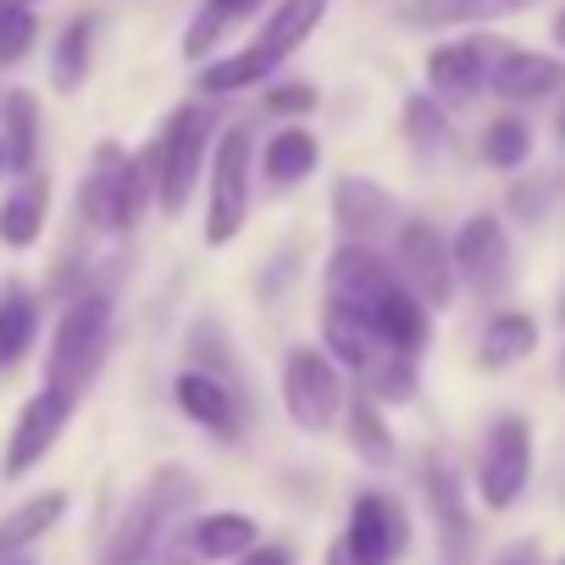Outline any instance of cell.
Listing matches in <instances>:
<instances>
[{
    "mask_svg": "<svg viewBox=\"0 0 565 565\" xmlns=\"http://www.w3.org/2000/svg\"><path fill=\"white\" fill-rule=\"evenodd\" d=\"M477 156H482L493 172H521V167L532 161V122H526L521 111H499L493 122H482Z\"/></svg>",
    "mask_w": 565,
    "mask_h": 565,
    "instance_id": "cell-32",
    "label": "cell"
},
{
    "mask_svg": "<svg viewBox=\"0 0 565 565\" xmlns=\"http://www.w3.org/2000/svg\"><path fill=\"white\" fill-rule=\"evenodd\" d=\"M554 322L565 328V289H559V306H554Z\"/></svg>",
    "mask_w": 565,
    "mask_h": 565,
    "instance_id": "cell-43",
    "label": "cell"
},
{
    "mask_svg": "<svg viewBox=\"0 0 565 565\" xmlns=\"http://www.w3.org/2000/svg\"><path fill=\"white\" fill-rule=\"evenodd\" d=\"M317 100H322V89H317V84H306V78L266 84V89H260V111H271V117H311V111H317Z\"/></svg>",
    "mask_w": 565,
    "mask_h": 565,
    "instance_id": "cell-37",
    "label": "cell"
},
{
    "mask_svg": "<svg viewBox=\"0 0 565 565\" xmlns=\"http://www.w3.org/2000/svg\"><path fill=\"white\" fill-rule=\"evenodd\" d=\"M394 271H399V282L405 289L438 317V311H449L455 306V295H460V271H455V249H449V238L433 227V222H422V216H405V227L394 233Z\"/></svg>",
    "mask_w": 565,
    "mask_h": 565,
    "instance_id": "cell-12",
    "label": "cell"
},
{
    "mask_svg": "<svg viewBox=\"0 0 565 565\" xmlns=\"http://www.w3.org/2000/svg\"><path fill=\"white\" fill-rule=\"evenodd\" d=\"M7 167H12V161H7V145H0V172H7Z\"/></svg>",
    "mask_w": 565,
    "mask_h": 565,
    "instance_id": "cell-44",
    "label": "cell"
},
{
    "mask_svg": "<svg viewBox=\"0 0 565 565\" xmlns=\"http://www.w3.org/2000/svg\"><path fill=\"white\" fill-rule=\"evenodd\" d=\"M172 405L211 438V444H222V449H233L238 438H244V416H249V405H244V388L238 383H222V377H211V372H178L172 377Z\"/></svg>",
    "mask_w": 565,
    "mask_h": 565,
    "instance_id": "cell-18",
    "label": "cell"
},
{
    "mask_svg": "<svg viewBox=\"0 0 565 565\" xmlns=\"http://www.w3.org/2000/svg\"><path fill=\"white\" fill-rule=\"evenodd\" d=\"M537 350V322L526 311H493L482 339H477V366L482 372H510L521 361H532Z\"/></svg>",
    "mask_w": 565,
    "mask_h": 565,
    "instance_id": "cell-24",
    "label": "cell"
},
{
    "mask_svg": "<svg viewBox=\"0 0 565 565\" xmlns=\"http://www.w3.org/2000/svg\"><path fill=\"white\" fill-rule=\"evenodd\" d=\"M0 145H7V161L18 178L40 167V100L29 89L0 95Z\"/></svg>",
    "mask_w": 565,
    "mask_h": 565,
    "instance_id": "cell-28",
    "label": "cell"
},
{
    "mask_svg": "<svg viewBox=\"0 0 565 565\" xmlns=\"http://www.w3.org/2000/svg\"><path fill=\"white\" fill-rule=\"evenodd\" d=\"M405 145L416 156V167H438L449 150H455V128H449V106H438L427 89L405 100Z\"/></svg>",
    "mask_w": 565,
    "mask_h": 565,
    "instance_id": "cell-29",
    "label": "cell"
},
{
    "mask_svg": "<svg viewBox=\"0 0 565 565\" xmlns=\"http://www.w3.org/2000/svg\"><path fill=\"white\" fill-rule=\"evenodd\" d=\"M12 7H29V12H34V7H40V0H12Z\"/></svg>",
    "mask_w": 565,
    "mask_h": 565,
    "instance_id": "cell-45",
    "label": "cell"
},
{
    "mask_svg": "<svg viewBox=\"0 0 565 565\" xmlns=\"http://www.w3.org/2000/svg\"><path fill=\"white\" fill-rule=\"evenodd\" d=\"M317 167H322V139L306 122L277 128L260 145V178H266V189H300Z\"/></svg>",
    "mask_w": 565,
    "mask_h": 565,
    "instance_id": "cell-22",
    "label": "cell"
},
{
    "mask_svg": "<svg viewBox=\"0 0 565 565\" xmlns=\"http://www.w3.org/2000/svg\"><path fill=\"white\" fill-rule=\"evenodd\" d=\"M40 40V18L29 7H12V0H0V67H18Z\"/></svg>",
    "mask_w": 565,
    "mask_h": 565,
    "instance_id": "cell-36",
    "label": "cell"
},
{
    "mask_svg": "<svg viewBox=\"0 0 565 565\" xmlns=\"http://www.w3.org/2000/svg\"><path fill=\"white\" fill-rule=\"evenodd\" d=\"M266 537L255 526V515L244 510H200L189 521L172 526V537L161 543V559L156 565H238L244 554H255Z\"/></svg>",
    "mask_w": 565,
    "mask_h": 565,
    "instance_id": "cell-13",
    "label": "cell"
},
{
    "mask_svg": "<svg viewBox=\"0 0 565 565\" xmlns=\"http://www.w3.org/2000/svg\"><path fill=\"white\" fill-rule=\"evenodd\" d=\"M328 211H333L339 244H372V249H383V238L405 227L399 222V200L377 178H366V172H344L333 183V194H328Z\"/></svg>",
    "mask_w": 565,
    "mask_h": 565,
    "instance_id": "cell-16",
    "label": "cell"
},
{
    "mask_svg": "<svg viewBox=\"0 0 565 565\" xmlns=\"http://www.w3.org/2000/svg\"><path fill=\"white\" fill-rule=\"evenodd\" d=\"M344 444H350L372 471H388V466L399 460V438H394L383 405L366 399V394H350V411H344Z\"/></svg>",
    "mask_w": 565,
    "mask_h": 565,
    "instance_id": "cell-25",
    "label": "cell"
},
{
    "mask_svg": "<svg viewBox=\"0 0 565 565\" xmlns=\"http://www.w3.org/2000/svg\"><path fill=\"white\" fill-rule=\"evenodd\" d=\"M388 277H394V260L383 249H372V244H333V255L322 266V289H328V300H344V306L361 311Z\"/></svg>",
    "mask_w": 565,
    "mask_h": 565,
    "instance_id": "cell-21",
    "label": "cell"
},
{
    "mask_svg": "<svg viewBox=\"0 0 565 565\" xmlns=\"http://www.w3.org/2000/svg\"><path fill=\"white\" fill-rule=\"evenodd\" d=\"M559 377H565V355H559Z\"/></svg>",
    "mask_w": 565,
    "mask_h": 565,
    "instance_id": "cell-47",
    "label": "cell"
},
{
    "mask_svg": "<svg viewBox=\"0 0 565 565\" xmlns=\"http://www.w3.org/2000/svg\"><path fill=\"white\" fill-rule=\"evenodd\" d=\"M111 328H117V306L106 289H84L73 295V306L62 311L56 322V339H51V355H45V383L51 388H67L84 399V388L100 377L106 366V350H111Z\"/></svg>",
    "mask_w": 565,
    "mask_h": 565,
    "instance_id": "cell-5",
    "label": "cell"
},
{
    "mask_svg": "<svg viewBox=\"0 0 565 565\" xmlns=\"http://www.w3.org/2000/svg\"><path fill=\"white\" fill-rule=\"evenodd\" d=\"M499 565H532V559H499Z\"/></svg>",
    "mask_w": 565,
    "mask_h": 565,
    "instance_id": "cell-46",
    "label": "cell"
},
{
    "mask_svg": "<svg viewBox=\"0 0 565 565\" xmlns=\"http://www.w3.org/2000/svg\"><path fill=\"white\" fill-rule=\"evenodd\" d=\"M350 311H355V306H350ZM361 317H366V322H372L399 355H411V361H422V350L433 344V311H427V306L405 289V282H399V271L383 282V289H377L366 306H361Z\"/></svg>",
    "mask_w": 565,
    "mask_h": 565,
    "instance_id": "cell-19",
    "label": "cell"
},
{
    "mask_svg": "<svg viewBox=\"0 0 565 565\" xmlns=\"http://www.w3.org/2000/svg\"><path fill=\"white\" fill-rule=\"evenodd\" d=\"M34 339H40V300L12 277L7 289H0V377L23 366Z\"/></svg>",
    "mask_w": 565,
    "mask_h": 565,
    "instance_id": "cell-26",
    "label": "cell"
},
{
    "mask_svg": "<svg viewBox=\"0 0 565 565\" xmlns=\"http://www.w3.org/2000/svg\"><path fill=\"white\" fill-rule=\"evenodd\" d=\"M183 355H189V372H211L222 383H238V361H233V339L216 317H200L183 339Z\"/></svg>",
    "mask_w": 565,
    "mask_h": 565,
    "instance_id": "cell-33",
    "label": "cell"
},
{
    "mask_svg": "<svg viewBox=\"0 0 565 565\" xmlns=\"http://www.w3.org/2000/svg\"><path fill=\"white\" fill-rule=\"evenodd\" d=\"M289 277H295V249H277L271 271L260 277V295H266V300H277V289H282V282H289Z\"/></svg>",
    "mask_w": 565,
    "mask_h": 565,
    "instance_id": "cell-38",
    "label": "cell"
},
{
    "mask_svg": "<svg viewBox=\"0 0 565 565\" xmlns=\"http://www.w3.org/2000/svg\"><path fill=\"white\" fill-rule=\"evenodd\" d=\"M493 12H499L493 0H411L405 23H416V29H471V23H488Z\"/></svg>",
    "mask_w": 565,
    "mask_h": 565,
    "instance_id": "cell-34",
    "label": "cell"
},
{
    "mask_svg": "<svg viewBox=\"0 0 565 565\" xmlns=\"http://www.w3.org/2000/svg\"><path fill=\"white\" fill-rule=\"evenodd\" d=\"M156 205V145H145L139 156H128L122 145H100L84 189H78V216L95 233H134L139 216Z\"/></svg>",
    "mask_w": 565,
    "mask_h": 565,
    "instance_id": "cell-4",
    "label": "cell"
},
{
    "mask_svg": "<svg viewBox=\"0 0 565 565\" xmlns=\"http://www.w3.org/2000/svg\"><path fill=\"white\" fill-rule=\"evenodd\" d=\"M328 7H333V0H277V7L266 12V23H260V34H255L244 51L216 56V62L200 67V95L227 100V95H244V89L271 84L277 67L289 62V56L322 29Z\"/></svg>",
    "mask_w": 565,
    "mask_h": 565,
    "instance_id": "cell-2",
    "label": "cell"
},
{
    "mask_svg": "<svg viewBox=\"0 0 565 565\" xmlns=\"http://www.w3.org/2000/svg\"><path fill=\"white\" fill-rule=\"evenodd\" d=\"M499 12H526V7H537V0H493Z\"/></svg>",
    "mask_w": 565,
    "mask_h": 565,
    "instance_id": "cell-41",
    "label": "cell"
},
{
    "mask_svg": "<svg viewBox=\"0 0 565 565\" xmlns=\"http://www.w3.org/2000/svg\"><path fill=\"white\" fill-rule=\"evenodd\" d=\"M95 40H100V12H78V18L62 29V40H56V51H51V84H56L62 95L84 89V78H89V67H95Z\"/></svg>",
    "mask_w": 565,
    "mask_h": 565,
    "instance_id": "cell-31",
    "label": "cell"
},
{
    "mask_svg": "<svg viewBox=\"0 0 565 565\" xmlns=\"http://www.w3.org/2000/svg\"><path fill=\"white\" fill-rule=\"evenodd\" d=\"M249 194H255V128L249 122H227L216 134L211 172H205V227H200V238L211 249H222V244H233L244 233Z\"/></svg>",
    "mask_w": 565,
    "mask_h": 565,
    "instance_id": "cell-8",
    "label": "cell"
},
{
    "mask_svg": "<svg viewBox=\"0 0 565 565\" xmlns=\"http://www.w3.org/2000/svg\"><path fill=\"white\" fill-rule=\"evenodd\" d=\"M194 504H200V477L183 471V466H161L134 493V504L117 515V526L100 548V565H156L161 543L172 537L178 521L194 515Z\"/></svg>",
    "mask_w": 565,
    "mask_h": 565,
    "instance_id": "cell-3",
    "label": "cell"
},
{
    "mask_svg": "<svg viewBox=\"0 0 565 565\" xmlns=\"http://www.w3.org/2000/svg\"><path fill=\"white\" fill-rule=\"evenodd\" d=\"M322 350L344 366V377L355 383V394L377 399L383 411L394 405H411L422 394V372L411 355H399L361 311H350L344 300H328L322 306Z\"/></svg>",
    "mask_w": 565,
    "mask_h": 565,
    "instance_id": "cell-1",
    "label": "cell"
},
{
    "mask_svg": "<svg viewBox=\"0 0 565 565\" xmlns=\"http://www.w3.org/2000/svg\"><path fill=\"white\" fill-rule=\"evenodd\" d=\"M559 89H565V62L526 45H510L488 78V95H499L504 106H537V100H554Z\"/></svg>",
    "mask_w": 565,
    "mask_h": 565,
    "instance_id": "cell-20",
    "label": "cell"
},
{
    "mask_svg": "<svg viewBox=\"0 0 565 565\" xmlns=\"http://www.w3.org/2000/svg\"><path fill=\"white\" fill-rule=\"evenodd\" d=\"M238 565H295V548H289V543H260V548L244 554Z\"/></svg>",
    "mask_w": 565,
    "mask_h": 565,
    "instance_id": "cell-39",
    "label": "cell"
},
{
    "mask_svg": "<svg viewBox=\"0 0 565 565\" xmlns=\"http://www.w3.org/2000/svg\"><path fill=\"white\" fill-rule=\"evenodd\" d=\"M504 211H510L521 227H537V222H548V211H554V183H548L543 172H526V178H515V183L504 189Z\"/></svg>",
    "mask_w": 565,
    "mask_h": 565,
    "instance_id": "cell-35",
    "label": "cell"
},
{
    "mask_svg": "<svg viewBox=\"0 0 565 565\" xmlns=\"http://www.w3.org/2000/svg\"><path fill=\"white\" fill-rule=\"evenodd\" d=\"M532 466H537V444H532V422L521 411H499L482 427V449H477V493L482 510L504 515L526 499L532 488Z\"/></svg>",
    "mask_w": 565,
    "mask_h": 565,
    "instance_id": "cell-10",
    "label": "cell"
},
{
    "mask_svg": "<svg viewBox=\"0 0 565 565\" xmlns=\"http://www.w3.org/2000/svg\"><path fill=\"white\" fill-rule=\"evenodd\" d=\"M150 145H156V205H161L167 216H183L189 200H194V189H200L205 172H211L216 111H211V106H178Z\"/></svg>",
    "mask_w": 565,
    "mask_h": 565,
    "instance_id": "cell-6",
    "label": "cell"
},
{
    "mask_svg": "<svg viewBox=\"0 0 565 565\" xmlns=\"http://www.w3.org/2000/svg\"><path fill=\"white\" fill-rule=\"evenodd\" d=\"M416 482H422L427 515L438 526V565H471L477 559V526H471V504H466L460 471L438 449H427L422 466H416Z\"/></svg>",
    "mask_w": 565,
    "mask_h": 565,
    "instance_id": "cell-14",
    "label": "cell"
},
{
    "mask_svg": "<svg viewBox=\"0 0 565 565\" xmlns=\"http://www.w3.org/2000/svg\"><path fill=\"white\" fill-rule=\"evenodd\" d=\"M554 565H565V554H559V559H554Z\"/></svg>",
    "mask_w": 565,
    "mask_h": 565,
    "instance_id": "cell-48",
    "label": "cell"
},
{
    "mask_svg": "<svg viewBox=\"0 0 565 565\" xmlns=\"http://www.w3.org/2000/svg\"><path fill=\"white\" fill-rule=\"evenodd\" d=\"M260 7H266V0H200V12H194V23H189V34H183V56H189V62H211L216 45H222L238 23H249Z\"/></svg>",
    "mask_w": 565,
    "mask_h": 565,
    "instance_id": "cell-30",
    "label": "cell"
},
{
    "mask_svg": "<svg viewBox=\"0 0 565 565\" xmlns=\"http://www.w3.org/2000/svg\"><path fill=\"white\" fill-rule=\"evenodd\" d=\"M73 411H78V394H67V388H51V383H45V388L18 411L12 438H7V455H0V471H7L12 482H18V477H29V471L56 449V438L67 433Z\"/></svg>",
    "mask_w": 565,
    "mask_h": 565,
    "instance_id": "cell-17",
    "label": "cell"
},
{
    "mask_svg": "<svg viewBox=\"0 0 565 565\" xmlns=\"http://www.w3.org/2000/svg\"><path fill=\"white\" fill-rule=\"evenodd\" d=\"M411 510L383 493V488H366L350 499V515H344V532L328 543V559L322 565H394L411 554Z\"/></svg>",
    "mask_w": 565,
    "mask_h": 565,
    "instance_id": "cell-9",
    "label": "cell"
},
{
    "mask_svg": "<svg viewBox=\"0 0 565 565\" xmlns=\"http://www.w3.org/2000/svg\"><path fill=\"white\" fill-rule=\"evenodd\" d=\"M449 249H455V271H460V289H466V295H477L482 306H499V300L510 295V282H515V249H510L504 216L471 211V216L455 227Z\"/></svg>",
    "mask_w": 565,
    "mask_h": 565,
    "instance_id": "cell-11",
    "label": "cell"
},
{
    "mask_svg": "<svg viewBox=\"0 0 565 565\" xmlns=\"http://www.w3.org/2000/svg\"><path fill=\"white\" fill-rule=\"evenodd\" d=\"M350 383H344V366L322 350V344H295L282 355V372H277V399H282V416H289L300 433H333L344 427V411H350Z\"/></svg>",
    "mask_w": 565,
    "mask_h": 565,
    "instance_id": "cell-7",
    "label": "cell"
},
{
    "mask_svg": "<svg viewBox=\"0 0 565 565\" xmlns=\"http://www.w3.org/2000/svg\"><path fill=\"white\" fill-rule=\"evenodd\" d=\"M554 139L565 145V100H559V111H554Z\"/></svg>",
    "mask_w": 565,
    "mask_h": 565,
    "instance_id": "cell-42",
    "label": "cell"
},
{
    "mask_svg": "<svg viewBox=\"0 0 565 565\" xmlns=\"http://www.w3.org/2000/svg\"><path fill=\"white\" fill-rule=\"evenodd\" d=\"M510 51V40L499 34H466V40H449V45H433L422 73H427V95L438 106H466L488 89L499 56Z\"/></svg>",
    "mask_w": 565,
    "mask_h": 565,
    "instance_id": "cell-15",
    "label": "cell"
},
{
    "mask_svg": "<svg viewBox=\"0 0 565 565\" xmlns=\"http://www.w3.org/2000/svg\"><path fill=\"white\" fill-rule=\"evenodd\" d=\"M45 216H51V183H45V172L18 178L12 194L0 200V244H7V249H34L40 233H45Z\"/></svg>",
    "mask_w": 565,
    "mask_h": 565,
    "instance_id": "cell-23",
    "label": "cell"
},
{
    "mask_svg": "<svg viewBox=\"0 0 565 565\" xmlns=\"http://www.w3.org/2000/svg\"><path fill=\"white\" fill-rule=\"evenodd\" d=\"M548 40H554V51L565 56V7L554 12V23H548Z\"/></svg>",
    "mask_w": 565,
    "mask_h": 565,
    "instance_id": "cell-40",
    "label": "cell"
},
{
    "mask_svg": "<svg viewBox=\"0 0 565 565\" xmlns=\"http://www.w3.org/2000/svg\"><path fill=\"white\" fill-rule=\"evenodd\" d=\"M67 515V493L51 488V493H34L29 504H18L7 521H0V565H18L29 543H40L51 526H62Z\"/></svg>",
    "mask_w": 565,
    "mask_h": 565,
    "instance_id": "cell-27",
    "label": "cell"
},
{
    "mask_svg": "<svg viewBox=\"0 0 565 565\" xmlns=\"http://www.w3.org/2000/svg\"><path fill=\"white\" fill-rule=\"evenodd\" d=\"M18 565H29V559H18Z\"/></svg>",
    "mask_w": 565,
    "mask_h": 565,
    "instance_id": "cell-49",
    "label": "cell"
}]
</instances>
